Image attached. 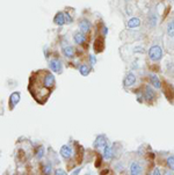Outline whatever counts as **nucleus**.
I'll list each match as a JSON object with an SVG mask.
<instances>
[{"instance_id":"f257e3e1","label":"nucleus","mask_w":174,"mask_h":175,"mask_svg":"<svg viewBox=\"0 0 174 175\" xmlns=\"http://www.w3.org/2000/svg\"><path fill=\"white\" fill-rule=\"evenodd\" d=\"M148 53H149V58H150L152 61H160L161 57H163V50H161V48L160 47H158V45H153V47H151Z\"/></svg>"},{"instance_id":"f03ea898","label":"nucleus","mask_w":174,"mask_h":175,"mask_svg":"<svg viewBox=\"0 0 174 175\" xmlns=\"http://www.w3.org/2000/svg\"><path fill=\"white\" fill-rule=\"evenodd\" d=\"M42 81H43V85L45 87H48L49 89H51V88L53 87V85H55V77H53V74L47 72V73L44 74Z\"/></svg>"},{"instance_id":"7ed1b4c3","label":"nucleus","mask_w":174,"mask_h":175,"mask_svg":"<svg viewBox=\"0 0 174 175\" xmlns=\"http://www.w3.org/2000/svg\"><path fill=\"white\" fill-rule=\"evenodd\" d=\"M49 66H50V69H51L53 72H56V73H61L62 72V61H58V59H51V61H49Z\"/></svg>"},{"instance_id":"20e7f679","label":"nucleus","mask_w":174,"mask_h":175,"mask_svg":"<svg viewBox=\"0 0 174 175\" xmlns=\"http://www.w3.org/2000/svg\"><path fill=\"white\" fill-rule=\"evenodd\" d=\"M67 21L66 20V14L65 13H57V15L55 16L53 19V22H55V25L57 26H63V25H65V22Z\"/></svg>"},{"instance_id":"39448f33","label":"nucleus","mask_w":174,"mask_h":175,"mask_svg":"<svg viewBox=\"0 0 174 175\" xmlns=\"http://www.w3.org/2000/svg\"><path fill=\"white\" fill-rule=\"evenodd\" d=\"M61 154L64 159H70L72 157V154H73V151H72V149L70 147L69 145H64V146H62L61 149Z\"/></svg>"},{"instance_id":"423d86ee","label":"nucleus","mask_w":174,"mask_h":175,"mask_svg":"<svg viewBox=\"0 0 174 175\" xmlns=\"http://www.w3.org/2000/svg\"><path fill=\"white\" fill-rule=\"evenodd\" d=\"M144 97H145V100L146 101H153L154 99H156V93H154V91H153L151 87H146L145 88V91H144Z\"/></svg>"},{"instance_id":"0eeeda50","label":"nucleus","mask_w":174,"mask_h":175,"mask_svg":"<svg viewBox=\"0 0 174 175\" xmlns=\"http://www.w3.org/2000/svg\"><path fill=\"white\" fill-rule=\"evenodd\" d=\"M20 101V93H13L12 95H11V97H9V108L11 109H13L14 107L17 105V102Z\"/></svg>"},{"instance_id":"6e6552de","label":"nucleus","mask_w":174,"mask_h":175,"mask_svg":"<svg viewBox=\"0 0 174 175\" xmlns=\"http://www.w3.org/2000/svg\"><path fill=\"white\" fill-rule=\"evenodd\" d=\"M135 83H136V75L132 74V73H128L126 75V78H124V83H124L126 87H130Z\"/></svg>"},{"instance_id":"1a4fd4ad","label":"nucleus","mask_w":174,"mask_h":175,"mask_svg":"<svg viewBox=\"0 0 174 175\" xmlns=\"http://www.w3.org/2000/svg\"><path fill=\"white\" fill-rule=\"evenodd\" d=\"M140 26V20L138 18H131L128 23H126V27L129 28V29H136V28H138Z\"/></svg>"},{"instance_id":"9d476101","label":"nucleus","mask_w":174,"mask_h":175,"mask_svg":"<svg viewBox=\"0 0 174 175\" xmlns=\"http://www.w3.org/2000/svg\"><path fill=\"white\" fill-rule=\"evenodd\" d=\"M79 28L83 33H88L91 30V23H89L88 20H81L79 22Z\"/></svg>"},{"instance_id":"9b49d317","label":"nucleus","mask_w":174,"mask_h":175,"mask_svg":"<svg viewBox=\"0 0 174 175\" xmlns=\"http://www.w3.org/2000/svg\"><path fill=\"white\" fill-rule=\"evenodd\" d=\"M142 166L139 165V162H132L131 164V166H130V172H131V174H134V175H138L142 173Z\"/></svg>"},{"instance_id":"f8f14e48","label":"nucleus","mask_w":174,"mask_h":175,"mask_svg":"<svg viewBox=\"0 0 174 175\" xmlns=\"http://www.w3.org/2000/svg\"><path fill=\"white\" fill-rule=\"evenodd\" d=\"M107 145V139L104 136H98V138L94 141V146L95 147H104Z\"/></svg>"},{"instance_id":"ddd939ff","label":"nucleus","mask_w":174,"mask_h":175,"mask_svg":"<svg viewBox=\"0 0 174 175\" xmlns=\"http://www.w3.org/2000/svg\"><path fill=\"white\" fill-rule=\"evenodd\" d=\"M73 39L74 42L77 44H83L84 42H85V39H86V37H85V33H76L73 36Z\"/></svg>"},{"instance_id":"4468645a","label":"nucleus","mask_w":174,"mask_h":175,"mask_svg":"<svg viewBox=\"0 0 174 175\" xmlns=\"http://www.w3.org/2000/svg\"><path fill=\"white\" fill-rule=\"evenodd\" d=\"M103 158L106 160H110L113 158V151L110 149V146L108 144L103 147Z\"/></svg>"},{"instance_id":"2eb2a0df","label":"nucleus","mask_w":174,"mask_h":175,"mask_svg":"<svg viewBox=\"0 0 174 175\" xmlns=\"http://www.w3.org/2000/svg\"><path fill=\"white\" fill-rule=\"evenodd\" d=\"M104 48L103 44V38H96L95 44H94V49H95L96 52H101Z\"/></svg>"},{"instance_id":"dca6fc26","label":"nucleus","mask_w":174,"mask_h":175,"mask_svg":"<svg viewBox=\"0 0 174 175\" xmlns=\"http://www.w3.org/2000/svg\"><path fill=\"white\" fill-rule=\"evenodd\" d=\"M63 52H64V55H65V57L72 58L74 56V49L72 48V47L67 45V47H65V48H63Z\"/></svg>"},{"instance_id":"f3484780","label":"nucleus","mask_w":174,"mask_h":175,"mask_svg":"<svg viewBox=\"0 0 174 175\" xmlns=\"http://www.w3.org/2000/svg\"><path fill=\"white\" fill-rule=\"evenodd\" d=\"M150 79H151V83H152V86H153L154 88H160V87H161L160 80H159V78H158L157 75L152 74L151 77H150Z\"/></svg>"},{"instance_id":"a211bd4d","label":"nucleus","mask_w":174,"mask_h":175,"mask_svg":"<svg viewBox=\"0 0 174 175\" xmlns=\"http://www.w3.org/2000/svg\"><path fill=\"white\" fill-rule=\"evenodd\" d=\"M167 35L170 37H174V20L167 25Z\"/></svg>"},{"instance_id":"6ab92c4d","label":"nucleus","mask_w":174,"mask_h":175,"mask_svg":"<svg viewBox=\"0 0 174 175\" xmlns=\"http://www.w3.org/2000/svg\"><path fill=\"white\" fill-rule=\"evenodd\" d=\"M79 71H80V74L84 75V77H86V75H88V73H89V67L87 65H81L80 69H79Z\"/></svg>"},{"instance_id":"aec40b11","label":"nucleus","mask_w":174,"mask_h":175,"mask_svg":"<svg viewBox=\"0 0 174 175\" xmlns=\"http://www.w3.org/2000/svg\"><path fill=\"white\" fill-rule=\"evenodd\" d=\"M166 162H167L168 168L172 169V171H174V157H168L167 158V160H166Z\"/></svg>"},{"instance_id":"412c9836","label":"nucleus","mask_w":174,"mask_h":175,"mask_svg":"<svg viewBox=\"0 0 174 175\" xmlns=\"http://www.w3.org/2000/svg\"><path fill=\"white\" fill-rule=\"evenodd\" d=\"M149 25H150V27H156V25H157V16L154 15V14L150 16V21H149Z\"/></svg>"},{"instance_id":"4be33fe9","label":"nucleus","mask_w":174,"mask_h":175,"mask_svg":"<svg viewBox=\"0 0 174 175\" xmlns=\"http://www.w3.org/2000/svg\"><path fill=\"white\" fill-rule=\"evenodd\" d=\"M43 153H44L43 146H39V149H37V153H36V157L39 158V159H41V158L43 157Z\"/></svg>"},{"instance_id":"5701e85b","label":"nucleus","mask_w":174,"mask_h":175,"mask_svg":"<svg viewBox=\"0 0 174 175\" xmlns=\"http://www.w3.org/2000/svg\"><path fill=\"white\" fill-rule=\"evenodd\" d=\"M55 174H57V175H59V174L64 175V174H65V172L63 171V169H57V171L55 172Z\"/></svg>"},{"instance_id":"b1692460","label":"nucleus","mask_w":174,"mask_h":175,"mask_svg":"<svg viewBox=\"0 0 174 175\" xmlns=\"http://www.w3.org/2000/svg\"><path fill=\"white\" fill-rule=\"evenodd\" d=\"M152 174H154V175H159V174H160V171H159L158 168H154V169H153V173H152Z\"/></svg>"},{"instance_id":"393cba45","label":"nucleus","mask_w":174,"mask_h":175,"mask_svg":"<svg viewBox=\"0 0 174 175\" xmlns=\"http://www.w3.org/2000/svg\"><path fill=\"white\" fill-rule=\"evenodd\" d=\"M91 64L92 65H94V64H95V58H94V56H91Z\"/></svg>"}]
</instances>
